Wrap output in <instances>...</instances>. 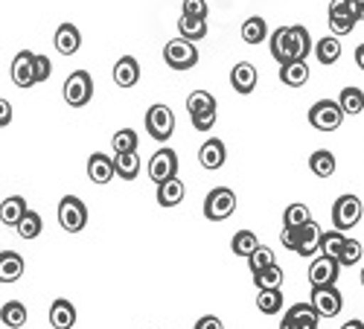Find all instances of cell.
I'll list each match as a JSON object with an SVG mask.
<instances>
[{
	"mask_svg": "<svg viewBox=\"0 0 364 329\" xmlns=\"http://www.w3.org/2000/svg\"><path fill=\"white\" fill-rule=\"evenodd\" d=\"M309 123L318 131H336L344 123V111H341L338 99H318L309 108Z\"/></svg>",
	"mask_w": 364,
	"mask_h": 329,
	"instance_id": "cell-8",
	"label": "cell"
},
{
	"mask_svg": "<svg viewBox=\"0 0 364 329\" xmlns=\"http://www.w3.org/2000/svg\"><path fill=\"white\" fill-rule=\"evenodd\" d=\"M271 55H274V62L286 65V62H294V50H291V36H289V26H280L271 33Z\"/></svg>",
	"mask_w": 364,
	"mask_h": 329,
	"instance_id": "cell-22",
	"label": "cell"
},
{
	"mask_svg": "<svg viewBox=\"0 0 364 329\" xmlns=\"http://www.w3.org/2000/svg\"><path fill=\"white\" fill-rule=\"evenodd\" d=\"M318 320L321 315L315 312L312 303H294L291 309H286L280 329H318Z\"/></svg>",
	"mask_w": 364,
	"mask_h": 329,
	"instance_id": "cell-12",
	"label": "cell"
},
{
	"mask_svg": "<svg viewBox=\"0 0 364 329\" xmlns=\"http://www.w3.org/2000/svg\"><path fill=\"white\" fill-rule=\"evenodd\" d=\"M50 73H53V65H50V58H47V55H38V53H36V85L47 82V79H50Z\"/></svg>",
	"mask_w": 364,
	"mask_h": 329,
	"instance_id": "cell-45",
	"label": "cell"
},
{
	"mask_svg": "<svg viewBox=\"0 0 364 329\" xmlns=\"http://www.w3.org/2000/svg\"><path fill=\"white\" fill-rule=\"evenodd\" d=\"M336 155L326 152V149H318V152L309 155V169L318 175V178H329L332 172H336Z\"/></svg>",
	"mask_w": 364,
	"mask_h": 329,
	"instance_id": "cell-37",
	"label": "cell"
},
{
	"mask_svg": "<svg viewBox=\"0 0 364 329\" xmlns=\"http://www.w3.org/2000/svg\"><path fill=\"white\" fill-rule=\"evenodd\" d=\"M338 271H341V265L336 259H329V257L321 254L309 265V283L312 286H336L338 283Z\"/></svg>",
	"mask_w": 364,
	"mask_h": 329,
	"instance_id": "cell-14",
	"label": "cell"
},
{
	"mask_svg": "<svg viewBox=\"0 0 364 329\" xmlns=\"http://www.w3.org/2000/svg\"><path fill=\"white\" fill-rule=\"evenodd\" d=\"M114 175L123 181H134L140 175V155L137 152H119L114 155Z\"/></svg>",
	"mask_w": 364,
	"mask_h": 329,
	"instance_id": "cell-26",
	"label": "cell"
},
{
	"mask_svg": "<svg viewBox=\"0 0 364 329\" xmlns=\"http://www.w3.org/2000/svg\"><path fill=\"white\" fill-rule=\"evenodd\" d=\"M114 82L117 87H134L140 82V62L134 55H123L114 65Z\"/></svg>",
	"mask_w": 364,
	"mask_h": 329,
	"instance_id": "cell-19",
	"label": "cell"
},
{
	"mask_svg": "<svg viewBox=\"0 0 364 329\" xmlns=\"http://www.w3.org/2000/svg\"><path fill=\"white\" fill-rule=\"evenodd\" d=\"M257 309L262 315H280V309H283V291L280 288H259L257 291Z\"/></svg>",
	"mask_w": 364,
	"mask_h": 329,
	"instance_id": "cell-34",
	"label": "cell"
},
{
	"mask_svg": "<svg viewBox=\"0 0 364 329\" xmlns=\"http://www.w3.org/2000/svg\"><path fill=\"white\" fill-rule=\"evenodd\" d=\"M230 85H233V91L242 94V97L254 94V87H257V68H254L251 62L233 65V70H230Z\"/></svg>",
	"mask_w": 364,
	"mask_h": 329,
	"instance_id": "cell-17",
	"label": "cell"
},
{
	"mask_svg": "<svg viewBox=\"0 0 364 329\" xmlns=\"http://www.w3.org/2000/svg\"><path fill=\"white\" fill-rule=\"evenodd\" d=\"M361 198L358 195H341L336 198V204H332V225H336V230H350L361 222Z\"/></svg>",
	"mask_w": 364,
	"mask_h": 329,
	"instance_id": "cell-9",
	"label": "cell"
},
{
	"mask_svg": "<svg viewBox=\"0 0 364 329\" xmlns=\"http://www.w3.org/2000/svg\"><path fill=\"white\" fill-rule=\"evenodd\" d=\"M12 123V102L0 97V129H6Z\"/></svg>",
	"mask_w": 364,
	"mask_h": 329,
	"instance_id": "cell-47",
	"label": "cell"
},
{
	"mask_svg": "<svg viewBox=\"0 0 364 329\" xmlns=\"http://www.w3.org/2000/svg\"><path fill=\"white\" fill-rule=\"evenodd\" d=\"M55 50L62 53V55H76L79 47H82V33H79V26L76 23H62L55 29V38H53Z\"/></svg>",
	"mask_w": 364,
	"mask_h": 329,
	"instance_id": "cell-18",
	"label": "cell"
},
{
	"mask_svg": "<svg viewBox=\"0 0 364 329\" xmlns=\"http://www.w3.org/2000/svg\"><path fill=\"white\" fill-rule=\"evenodd\" d=\"M265 38H268V23H265V18L254 15V18H248L245 23H242V41H245V44L257 47V44H262Z\"/></svg>",
	"mask_w": 364,
	"mask_h": 329,
	"instance_id": "cell-32",
	"label": "cell"
},
{
	"mask_svg": "<svg viewBox=\"0 0 364 329\" xmlns=\"http://www.w3.org/2000/svg\"><path fill=\"white\" fill-rule=\"evenodd\" d=\"M355 18L350 15L347 9V0H332L329 4V29H332V36H350L353 29H355Z\"/></svg>",
	"mask_w": 364,
	"mask_h": 329,
	"instance_id": "cell-15",
	"label": "cell"
},
{
	"mask_svg": "<svg viewBox=\"0 0 364 329\" xmlns=\"http://www.w3.org/2000/svg\"><path fill=\"white\" fill-rule=\"evenodd\" d=\"M248 265H251V274L262 271V268H268V265H274V251H271L268 245H259V248L248 257Z\"/></svg>",
	"mask_w": 364,
	"mask_h": 329,
	"instance_id": "cell-42",
	"label": "cell"
},
{
	"mask_svg": "<svg viewBox=\"0 0 364 329\" xmlns=\"http://www.w3.org/2000/svg\"><path fill=\"white\" fill-rule=\"evenodd\" d=\"M164 62L172 68V70H193L198 65V50L193 41L187 38H172L166 41L164 47Z\"/></svg>",
	"mask_w": 364,
	"mask_h": 329,
	"instance_id": "cell-5",
	"label": "cell"
},
{
	"mask_svg": "<svg viewBox=\"0 0 364 329\" xmlns=\"http://www.w3.org/2000/svg\"><path fill=\"white\" fill-rule=\"evenodd\" d=\"M321 225L315 222V219H309V222H303L300 227H283V248H289V251H294V254H300V257H315L318 251H321Z\"/></svg>",
	"mask_w": 364,
	"mask_h": 329,
	"instance_id": "cell-1",
	"label": "cell"
},
{
	"mask_svg": "<svg viewBox=\"0 0 364 329\" xmlns=\"http://www.w3.org/2000/svg\"><path fill=\"white\" fill-rule=\"evenodd\" d=\"M344 242H347L344 230H326V233H321V254L338 262V257L344 251Z\"/></svg>",
	"mask_w": 364,
	"mask_h": 329,
	"instance_id": "cell-36",
	"label": "cell"
},
{
	"mask_svg": "<svg viewBox=\"0 0 364 329\" xmlns=\"http://www.w3.org/2000/svg\"><path fill=\"white\" fill-rule=\"evenodd\" d=\"M146 134L158 143H166L172 134H175V114L169 105H151L146 111Z\"/></svg>",
	"mask_w": 364,
	"mask_h": 329,
	"instance_id": "cell-4",
	"label": "cell"
},
{
	"mask_svg": "<svg viewBox=\"0 0 364 329\" xmlns=\"http://www.w3.org/2000/svg\"><path fill=\"white\" fill-rule=\"evenodd\" d=\"M338 105H341L344 117H355V114H361V111H364V91H361V87H355V85L344 87V91L338 94Z\"/></svg>",
	"mask_w": 364,
	"mask_h": 329,
	"instance_id": "cell-33",
	"label": "cell"
},
{
	"mask_svg": "<svg viewBox=\"0 0 364 329\" xmlns=\"http://www.w3.org/2000/svg\"><path fill=\"white\" fill-rule=\"evenodd\" d=\"M26 210H29V207H26L23 195H6L4 201H0V222H4L6 227H15Z\"/></svg>",
	"mask_w": 364,
	"mask_h": 329,
	"instance_id": "cell-25",
	"label": "cell"
},
{
	"mask_svg": "<svg viewBox=\"0 0 364 329\" xmlns=\"http://www.w3.org/2000/svg\"><path fill=\"white\" fill-rule=\"evenodd\" d=\"M149 178L155 184H164V181H169V178H175L178 175V155H175V149H169V146H164V149H158L155 155L149 158Z\"/></svg>",
	"mask_w": 364,
	"mask_h": 329,
	"instance_id": "cell-10",
	"label": "cell"
},
{
	"mask_svg": "<svg viewBox=\"0 0 364 329\" xmlns=\"http://www.w3.org/2000/svg\"><path fill=\"white\" fill-rule=\"evenodd\" d=\"M341 329H364V320H358V318H353V320H347Z\"/></svg>",
	"mask_w": 364,
	"mask_h": 329,
	"instance_id": "cell-50",
	"label": "cell"
},
{
	"mask_svg": "<svg viewBox=\"0 0 364 329\" xmlns=\"http://www.w3.org/2000/svg\"><path fill=\"white\" fill-rule=\"evenodd\" d=\"M50 326L53 329H73L76 326V306L65 297H58L50 306Z\"/></svg>",
	"mask_w": 364,
	"mask_h": 329,
	"instance_id": "cell-20",
	"label": "cell"
},
{
	"mask_svg": "<svg viewBox=\"0 0 364 329\" xmlns=\"http://www.w3.org/2000/svg\"><path fill=\"white\" fill-rule=\"evenodd\" d=\"M178 33L181 38H187V41H201L207 38V18H190V15H181L178 18Z\"/></svg>",
	"mask_w": 364,
	"mask_h": 329,
	"instance_id": "cell-29",
	"label": "cell"
},
{
	"mask_svg": "<svg viewBox=\"0 0 364 329\" xmlns=\"http://www.w3.org/2000/svg\"><path fill=\"white\" fill-rule=\"evenodd\" d=\"M289 36H291V50H294V62H306V55L312 53V36H309V29L306 26H289Z\"/></svg>",
	"mask_w": 364,
	"mask_h": 329,
	"instance_id": "cell-27",
	"label": "cell"
},
{
	"mask_svg": "<svg viewBox=\"0 0 364 329\" xmlns=\"http://www.w3.org/2000/svg\"><path fill=\"white\" fill-rule=\"evenodd\" d=\"M62 97L70 108H85L90 99H94V79H90V73L87 70H73L65 79Z\"/></svg>",
	"mask_w": 364,
	"mask_h": 329,
	"instance_id": "cell-3",
	"label": "cell"
},
{
	"mask_svg": "<svg viewBox=\"0 0 364 329\" xmlns=\"http://www.w3.org/2000/svg\"><path fill=\"white\" fill-rule=\"evenodd\" d=\"M87 178L94 184H108L114 178V158H108L102 152H94L87 158Z\"/></svg>",
	"mask_w": 364,
	"mask_h": 329,
	"instance_id": "cell-21",
	"label": "cell"
},
{
	"mask_svg": "<svg viewBox=\"0 0 364 329\" xmlns=\"http://www.w3.org/2000/svg\"><path fill=\"white\" fill-rule=\"evenodd\" d=\"M358 259H361V242H355V239H347L344 251L338 257V265H355Z\"/></svg>",
	"mask_w": 364,
	"mask_h": 329,
	"instance_id": "cell-43",
	"label": "cell"
},
{
	"mask_svg": "<svg viewBox=\"0 0 364 329\" xmlns=\"http://www.w3.org/2000/svg\"><path fill=\"white\" fill-rule=\"evenodd\" d=\"M257 248H259V242H257V236H254L251 230H236L233 239H230V251H233V257L248 259Z\"/></svg>",
	"mask_w": 364,
	"mask_h": 329,
	"instance_id": "cell-35",
	"label": "cell"
},
{
	"mask_svg": "<svg viewBox=\"0 0 364 329\" xmlns=\"http://www.w3.org/2000/svg\"><path fill=\"white\" fill-rule=\"evenodd\" d=\"M137 131L134 129H119L114 137H111V149H114V155L119 152H137Z\"/></svg>",
	"mask_w": 364,
	"mask_h": 329,
	"instance_id": "cell-40",
	"label": "cell"
},
{
	"mask_svg": "<svg viewBox=\"0 0 364 329\" xmlns=\"http://www.w3.org/2000/svg\"><path fill=\"white\" fill-rule=\"evenodd\" d=\"M23 277V257L18 251H0V283H18Z\"/></svg>",
	"mask_w": 364,
	"mask_h": 329,
	"instance_id": "cell-23",
	"label": "cell"
},
{
	"mask_svg": "<svg viewBox=\"0 0 364 329\" xmlns=\"http://www.w3.org/2000/svg\"><path fill=\"white\" fill-rule=\"evenodd\" d=\"M181 15L207 18V15H210V6H207V0H184V6H181Z\"/></svg>",
	"mask_w": 364,
	"mask_h": 329,
	"instance_id": "cell-44",
	"label": "cell"
},
{
	"mask_svg": "<svg viewBox=\"0 0 364 329\" xmlns=\"http://www.w3.org/2000/svg\"><path fill=\"white\" fill-rule=\"evenodd\" d=\"M58 225L68 233H82L87 225V207L79 195H65L58 201Z\"/></svg>",
	"mask_w": 364,
	"mask_h": 329,
	"instance_id": "cell-7",
	"label": "cell"
},
{
	"mask_svg": "<svg viewBox=\"0 0 364 329\" xmlns=\"http://www.w3.org/2000/svg\"><path fill=\"white\" fill-rule=\"evenodd\" d=\"M355 65L364 70V44H358V47H355Z\"/></svg>",
	"mask_w": 364,
	"mask_h": 329,
	"instance_id": "cell-49",
	"label": "cell"
},
{
	"mask_svg": "<svg viewBox=\"0 0 364 329\" xmlns=\"http://www.w3.org/2000/svg\"><path fill=\"white\" fill-rule=\"evenodd\" d=\"M236 210V193L228 187H216L210 190L204 198V219L207 222H225L228 216H233Z\"/></svg>",
	"mask_w": 364,
	"mask_h": 329,
	"instance_id": "cell-6",
	"label": "cell"
},
{
	"mask_svg": "<svg viewBox=\"0 0 364 329\" xmlns=\"http://www.w3.org/2000/svg\"><path fill=\"white\" fill-rule=\"evenodd\" d=\"M12 82L18 87H33L36 85V53L33 50H21L15 58H12Z\"/></svg>",
	"mask_w": 364,
	"mask_h": 329,
	"instance_id": "cell-13",
	"label": "cell"
},
{
	"mask_svg": "<svg viewBox=\"0 0 364 329\" xmlns=\"http://www.w3.org/2000/svg\"><path fill=\"white\" fill-rule=\"evenodd\" d=\"M347 9L355 21H364V0H347Z\"/></svg>",
	"mask_w": 364,
	"mask_h": 329,
	"instance_id": "cell-48",
	"label": "cell"
},
{
	"mask_svg": "<svg viewBox=\"0 0 364 329\" xmlns=\"http://www.w3.org/2000/svg\"><path fill=\"white\" fill-rule=\"evenodd\" d=\"M187 111L198 131H210L216 126V97L207 91H193L187 97Z\"/></svg>",
	"mask_w": 364,
	"mask_h": 329,
	"instance_id": "cell-2",
	"label": "cell"
},
{
	"mask_svg": "<svg viewBox=\"0 0 364 329\" xmlns=\"http://www.w3.org/2000/svg\"><path fill=\"white\" fill-rule=\"evenodd\" d=\"M361 286H364V268H361Z\"/></svg>",
	"mask_w": 364,
	"mask_h": 329,
	"instance_id": "cell-51",
	"label": "cell"
},
{
	"mask_svg": "<svg viewBox=\"0 0 364 329\" xmlns=\"http://www.w3.org/2000/svg\"><path fill=\"white\" fill-rule=\"evenodd\" d=\"M225 161H228V149H225V143H222L219 137H210V140L201 143V149H198V163H201L204 169L216 172V169L225 166Z\"/></svg>",
	"mask_w": 364,
	"mask_h": 329,
	"instance_id": "cell-16",
	"label": "cell"
},
{
	"mask_svg": "<svg viewBox=\"0 0 364 329\" xmlns=\"http://www.w3.org/2000/svg\"><path fill=\"white\" fill-rule=\"evenodd\" d=\"M41 227H44V222H41V216H38L36 210H26V213L21 216V222L15 225V230H18L21 239H36V236L41 233Z\"/></svg>",
	"mask_w": 364,
	"mask_h": 329,
	"instance_id": "cell-38",
	"label": "cell"
},
{
	"mask_svg": "<svg viewBox=\"0 0 364 329\" xmlns=\"http://www.w3.org/2000/svg\"><path fill=\"white\" fill-rule=\"evenodd\" d=\"M312 50H315L318 62H321L323 68L336 65L338 58H341V41H338V36H326V38H321V41H318Z\"/></svg>",
	"mask_w": 364,
	"mask_h": 329,
	"instance_id": "cell-30",
	"label": "cell"
},
{
	"mask_svg": "<svg viewBox=\"0 0 364 329\" xmlns=\"http://www.w3.org/2000/svg\"><path fill=\"white\" fill-rule=\"evenodd\" d=\"M26 318H29V312L21 301H6L0 306V320H4V326H9V329H23Z\"/></svg>",
	"mask_w": 364,
	"mask_h": 329,
	"instance_id": "cell-31",
	"label": "cell"
},
{
	"mask_svg": "<svg viewBox=\"0 0 364 329\" xmlns=\"http://www.w3.org/2000/svg\"><path fill=\"white\" fill-rule=\"evenodd\" d=\"M254 283H257V288H280L283 286V268L277 262L262 268V271L254 274Z\"/></svg>",
	"mask_w": 364,
	"mask_h": 329,
	"instance_id": "cell-39",
	"label": "cell"
},
{
	"mask_svg": "<svg viewBox=\"0 0 364 329\" xmlns=\"http://www.w3.org/2000/svg\"><path fill=\"white\" fill-rule=\"evenodd\" d=\"M280 82L289 87H303L309 82V65L306 62H286L280 65Z\"/></svg>",
	"mask_w": 364,
	"mask_h": 329,
	"instance_id": "cell-28",
	"label": "cell"
},
{
	"mask_svg": "<svg viewBox=\"0 0 364 329\" xmlns=\"http://www.w3.org/2000/svg\"><path fill=\"white\" fill-rule=\"evenodd\" d=\"M315 312L321 318H336L341 309H344V297L336 286H312V301Z\"/></svg>",
	"mask_w": 364,
	"mask_h": 329,
	"instance_id": "cell-11",
	"label": "cell"
},
{
	"mask_svg": "<svg viewBox=\"0 0 364 329\" xmlns=\"http://www.w3.org/2000/svg\"><path fill=\"white\" fill-rule=\"evenodd\" d=\"M309 207L306 204H289L283 213V227H300L303 222H309Z\"/></svg>",
	"mask_w": 364,
	"mask_h": 329,
	"instance_id": "cell-41",
	"label": "cell"
},
{
	"mask_svg": "<svg viewBox=\"0 0 364 329\" xmlns=\"http://www.w3.org/2000/svg\"><path fill=\"white\" fill-rule=\"evenodd\" d=\"M193 329H225V323L216 318V315H204V318H198L196 320V326Z\"/></svg>",
	"mask_w": 364,
	"mask_h": 329,
	"instance_id": "cell-46",
	"label": "cell"
},
{
	"mask_svg": "<svg viewBox=\"0 0 364 329\" xmlns=\"http://www.w3.org/2000/svg\"><path fill=\"white\" fill-rule=\"evenodd\" d=\"M184 195H187V187L178 175L169 178V181H164V184H158V204L161 207H178L181 201H184Z\"/></svg>",
	"mask_w": 364,
	"mask_h": 329,
	"instance_id": "cell-24",
	"label": "cell"
}]
</instances>
